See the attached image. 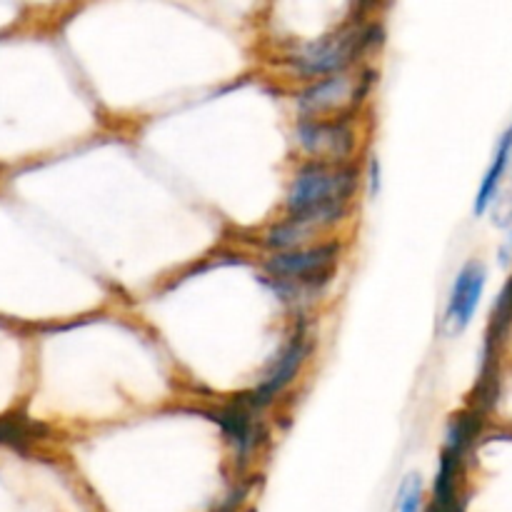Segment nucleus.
<instances>
[{"instance_id":"nucleus-9","label":"nucleus","mask_w":512,"mask_h":512,"mask_svg":"<svg viewBox=\"0 0 512 512\" xmlns=\"http://www.w3.org/2000/svg\"><path fill=\"white\" fill-rule=\"evenodd\" d=\"M320 235L325 233L318 225L310 223L308 218H300V215H283V220H278V223H273L265 230L263 245L270 253H288V250L315 245Z\"/></svg>"},{"instance_id":"nucleus-8","label":"nucleus","mask_w":512,"mask_h":512,"mask_svg":"<svg viewBox=\"0 0 512 512\" xmlns=\"http://www.w3.org/2000/svg\"><path fill=\"white\" fill-rule=\"evenodd\" d=\"M258 415L260 413L248 408L240 398L235 400V403L223 405V408L213 415L215 425H218L220 433H223L225 443L235 450V458H238L240 463H245V460L260 448V443H263L265 438Z\"/></svg>"},{"instance_id":"nucleus-2","label":"nucleus","mask_w":512,"mask_h":512,"mask_svg":"<svg viewBox=\"0 0 512 512\" xmlns=\"http://www.w3.org/2000/svg\"><path fill=\"white\" fill-rule=\"evenodd\" d=\"M360 185L358 165H333L323 160H308L295 170L285 193V215H303L325 205H353Z\"/></svg>"},{"instance_id":"nucleus-4","label":"nucleus","mask_w":512,"mask_h":512,"mask_svg":"<svg viewBox=\"0 0 512 512\" xmlns=\"http://www.w3.org/2000/svg\"><path fill=\"white\" fill-rule=\"evenodd\" d=\"M295 143L310 160L345 165L358 150L355 110L333 118H298Z\"/></svg>"},{"instance_id":"nucleus-3","label":"nucleus","mask_w":512,"mask_h":512,"mask_svg":"<svg viewBox=\"0 0 512 512\" xmlns=\"http://www.w3.org/2000/svg\"><path fill=\"white\" fill-rule=\"evenodd\" d=\"M343 245L338 240H320L308 248L288 250V253H270L265 258L263 270L270 280H285V283H298L313 290L318 298H323L325 290L333 283V275L338 270Z\"/></svg>"},{"instance_id":"nucleus-5","label":"nucleus","mask_w":512,"mask_h":512,"mask_svg":"<svg viewBox=\"0 0 512 512\" xmlns=\"http://www.w3.org/2000/svg\"><path fill=\"white\" fill-rule=\"evenodd\" d=\"M310 350H313V343H310L308 333H305V330H298V333L283 345V350L270 360V365L265 368L263 378L255 383V388L250 390V393L240 395V400H243L248 408H253L255 413H263L265 408H270V405L293 385V380L298 378L305 360H308Z\"/></svg>"},{"instance_id":"nucleus-6","label":"nucleus","mask_w":512,"mask_h":512,"mask_svg":"<svg viewBox=\"0 0 512 512\" xmlns=\"http://www.w3.org/2000/svg\"><path fill=\"white\" fill-rule=\"evenodd\" d=\"M300 118H333L358 108V78L350 73L308 83L295 95Z\"/></svg>"},{"instance_id":"nucleus-1","label":"nucleus","mask_w":512,"mask_h":512,"mask_svg":"<svg viewBox=\"0 0 512 512\" xmlns=\"http://www.w3.org/2000/svg\"><path fill=\"white\" fill-rule=\"evenodd\" d=\"M383 40V23H378V20H350L343 28H335L333 33L298 45L285 58V65L298 80L315 83V80L330 78V75L348 73L358 60L378 50Z\"/></svg>"},{"instance_id":"nucleus-12","label":"nucleus","mask_w":512,"mask_h":512,"mask_svg":"<svg viewBox=\"0 0 512 512\" xmlns=\"http://www.w3.org/2000/svg\"><path fill=\"white\" fill-rule=\"evenodd\" d=\"M425 488L423 478L418 473L408 475L403 480L398 490V498H395V512H425Z\"/></svg>"},{"instance_id":"nucleus-13","label":"nucleus","mask_w":512,"mask_h":512,"mask_svg":"<svg viewBox=\"0 0 512 512\" xmlns=\"http://www.w3.org/2000/svg\"><path fill=\"white\" fill-rule=\"evenodd\" d=\"M368 183H370V195H378V190H380V163H378V158H370Z\"/></svg>"},{"instance_id":"nucleus-14","label":"nucleus","mask_w":512,"mask_h":512,"mask_svg":"<svg viewBox=\"0 0 512 512\" xmlns=\"http://www.w3.org/2000/svg\"><path fill=\"white\" fill-rule=\"evenodd\" d=\"M240 498H243V493H233V498H228V503H225L218 512H235V505L240 503Z\"/></svg>"},{"instance_id":"nucleus-11","label":"nucleus","mask_w":512,"mask_h":512,"mask_svg":"<svg viewBox=\"0 0 512 512\" xmlns=\"http://www.w3.org/2000/svg\"><path fill=\"white\" fill-rule=\"evenodd\" d=\"M40 428H35L28 418H0V443L15 450H25L33 443Z\"/></svg>"},{"instance_id":"nucleus-7","label":"nucleus","mask_w":512,"mask_h":512,"mask_svg":"<svg viewBox=\"0 0 512 512\" xmlns=\"http://www.w3.org/2000/svg\"><path fill=\"white\" fill-rule=\"evenodd\" d=\"M485 283H488V270H485L480 260H468L460 268V273L455 275L443 318V323L448 325L453 335L463 333L473 323L475 313L480 308V300H483Z\"/></svg>"},{"instance_id":"nucleus-10","label":"nucleus","mask_w":512,"mask_h":512,"mask_svg":"<svg viewBox=\"0 0 512 512\" xmlns=\"http://www.w3.org/2000/svg\"><path fill=\"white\" fill-rule=\"evenodd\" d=\"M510 160H512V123L508 125V130L500 135L498 145H495L493 160H490L488 170H485L483 183H480V188H478V195H475L473 213L478 215V218L480 215L488 213V210L493 208L495 200H498L500 183H503L505 173H508Z\"/></svg>"}]
</instances>
